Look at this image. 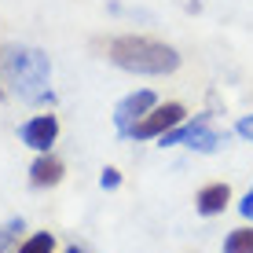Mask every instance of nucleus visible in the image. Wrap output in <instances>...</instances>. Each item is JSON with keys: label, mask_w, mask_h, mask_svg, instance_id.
<instances>
[{"label": "nucleus", "mask_w": 253, "mask_h": 253, "mask_svg": "<svg viewBox=\"0 0 253 253\" xmlns=\"http://www.w3.org/2000/svg\"><path fill=\"white\" fill-rule=\"evenodd\" d=\"M55 250V239H51L48 231H37V235H30V239L19 246V253H51Z\"/></svg>", "instance_id": "9d476101"}, {"label": "nucleus", "mask_w": 253, "mask_h": 253, "mask_svg": "<svg viewBox=\"0 0 253 253\" xmlns=\"http://www.w3.org/2000/svg\"><path fill=\"white\" fill-rule=\"evenodd\" d=\"M154 103H158V99H154V92H132V95H125V99L118 103V110H114V125H118V132H121V136H128V128H132L136 121L154 107Z\"/></svg>", "instance_id": "39448f33"}, {"label": "nucleus", "mask_w": 253, "mask_h": 253, "mask_svg": "<svg viewBox=\"0 0 253 253\" xmlns=\"http://www.w3.org/2000/svg\"><path fill=\"white\" fill-rule=\"evenodd\" d=\"M66 253H81V250H77V246H70V250H66Z\"/></svg>", "instance_id": "2eb2a0df"}, {"label": "nucleus", "mask_w": 253, "mask_h": 253, "mask_svg": "<svg viewBox=\"0 0 253 253\" xmlns=\"http://www.w3.org/2000/svg\"><path fill=\"white\" fill-rule=\"evenodd\" d=\"M99 184L107 187V191H114L121 184V176H118V169H103V176H99Z\"/></svg>", "instance_id": "f8f14e48"}, {"label": "nucleus", "mask_w": 253, "mask_h": 253, "mask_svg": "<svg viewBox=\"0 0 253 253\" xmlns=\"http://www.w3.org/2000/svg\"><path fill=\"white\" fill-rule=\"evenodd\" d=\"M239 213L246 216V220H253V187L246 191V198H242V202H239Z\"/></svg>", "instance_id": "ddd939ff"}, {"label": "nucleus", "mask_w": 253, "mask_h": 253, "mask_svg": "<svg viewBox=\"0 0 253 253\" xmlns=\"http://www.w3.org/2000/svg\"><path fill=\"white\" fill-rule=\"evenodd\" d=\"M59 180H63V162L41 154V158L30 165V184L33 187H51V184H59Z\"/></svg>", "instance_id": "0eeeda50"}, {"label": "nucleus", "mask_w": 253, "mask_h": 253, "mask_svg": "<svg viewBox=\"0 0 253 253\" xmlns=\"http://www.w3.org/2000/svg\"><path fill=\"white\" fill-rule=\"evenodd\" d=\"M176 143L195 147V151H202V154H213V151H220L224 136H220V132H213L206 121H198V125L176 128V132H172V128H169V132H162V147H176Z\"/></svg>", "instance_id": "20e7f679"}, {"label": "nucleus", "mask_w": 253, "mask_h": 253, "mask_svg": "<svg viewBox=\"0 0 253 253\" xmlns=\"http://www.w3.org/2000/svg\"><path fill=\"white\" fill-rule=\"evenodd\" d=\"M180 121H184V107H180V103L151 107V114L139 118L136 125L128 128V136H136V139H151V136H162V132H169V128H176Z\"/></svg>", "instance_id": "7ed1b4c3"}, {"label": "nucleus", "mask_w": 253, "mask_h": 253, "mask_svg": "<svg viewBox=\"0 0 253 253\" xmlns=\"http://www.w3.org/2000/svg\"><path fill=\"white\" fill-rule=\"evenodd\" d=\"M235 128H239V136L253 139V118H242V121H239V125H235Z\"/></svg>", "instance_id": "4468645a"}, {"label": "nucleus", "mask_w": 253, "mask_h": 253, "mask_svg": "<svg viewBox=\"0 0 253 253\" xmlns=\"http://www.w3.org/2000/svg\"><path fill=\"white\" fill-rule=\"evenodd\" d=\"M55 136H59L55 114H37V118H30L22 125V143L33 147V151H48V147L55 143Z\"/></svg>", "instance_id": "423d86ee"}, {"label": "nucleus", "mask_w": 253, "mask_h": 253, "mask_svg": "<svg viewBox=\"0 0 253 253\" xmlns=\"http://www.w3.org/2000/svg\"><path fill=\"white\" fill-rule=\"evenodd\" d=\"M110 63L128 74H172L180 66V51L151 37H118L110 41Z\"/></svg>", "instance_id": "f03ea898"}, {"label": "nucleus", "mask_w": 253, "mask_h": 253, "mask_svg": "<svg viewBox=\"0 0 253 253\" xmlns=\"http://www.w3.org/2000/svg\"><path fill=\"white\" fill-rule=\"evenodd\" d=\"M0 77L7 92L19 95L22 103H44L51 99L48 81H51V63L37 48H4L0 51Z\"/></svg>", "instance_id": "f257e3e1"}, {"label": "nucleus", "mask_w": 253, "mask_h": 253, "mask_svg": "<svg viewBox=\"0 0 253 253\" xmlns=\"http://www.w3.org/2000/svg\"><path fill=\"white\" fill-rule=\"evenodd\" d=\"M228 198H231L228 184H209V187L198 191V213H202V216H216V213H224Z\"/></svg>", "instance_id": "6e6552de"}, {"label": "nucleus", "mask_w": 253, "mask_h": 253, "mask_svg": "<svg viewBox=\"0 0 253 253\" xmlns=\"http://www.w3.org/2000/svg\"><path fill=\"white\" fill-rule=\"evenodd\" d=\"M224 253H253V228H239L224 239Z\"/></svg>", "instance_id": "1a4fd4ad"}, {"label": "nucleus", "mask_w": 253, "mask_h": 253, "mask_svg": "<svg viewBox=\"0 0 253 253\" xmlns=\"http://www.w3.org/2000/svg\"><path fill=\"white\" fill-rule=\"evenodd\" d=\"M19 231H22V220H7L4 228H0V253H4V246H7V242H11Z\"/></svg>", "instance_id": "9b49d317"}]
</instances>
